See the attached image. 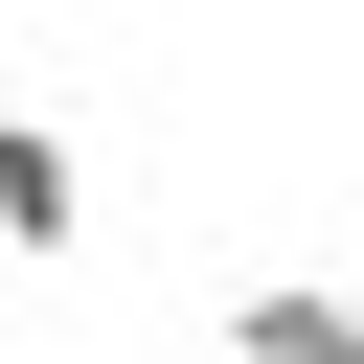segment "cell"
Returning a JSON list of instances; mask_svg holds the SVG:
<instances>
[{
	"label": "cell",
	"instance_id": "cell-1",
	"mask_svg": "<svg viewBox=\"0 0 364 364\" xmlns=\"http://www.w3.org/2000/svg\"><path fill=\"white\" fill-rule=\"evenodd\" d=\"M228 364H364V296L341 273H250L228 296Z\"/></svg>",
	"mask_w": 364,
	"mask_h": 364
},
{
	"label": "cell",
	"instance_id": "cell-2",
	"mask_svg": "<svg viewBox=\"0 0 364 364\" xmlns=\"http://www.w3.org/2000/svg\"><path fill=\"white\" fill-rule=\"evenodd\" d=\"M0 250H91V159L46 114H0Z\"/></svg>",
	"mask_w": 364,
	"mask_h": 364
}]
</instances>
